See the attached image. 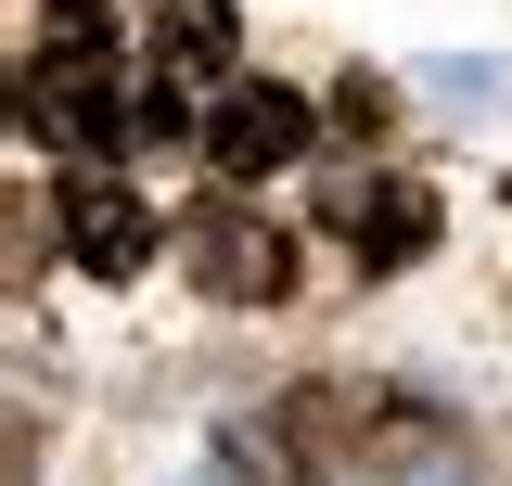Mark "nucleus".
<instances>
[{"mask_svg":"<svg viewBox=\"0 0 512 486\" xmlns=\"http://www.w3.org/2000/svg\"><path fill=\"white\" fill-rule=\"evenodd\" d=\"M308 154V103L295 90H231L218 103V167L231 180H269V167H295Z\"/></svg>","mask_w":512,"mask_h":486,"instance_id":"obj_1","label":"nucleus"},{"mask_svg":"<svg viewBox=\"0 0 512 486\" xmlns=\"http://www.w3.org/2000/svg\"><path fill=\"white\" fill-rule=\"evenodd\" d=\"M64 243H77V269H103V282H128V269L154 256V218H141L128 192H77V218H64Z\"/></svg>","mask_w":512,"mask_h":486,"instance_id":"obj_2","label":"nucleus"},{"mask_svg":"<svg viewBox=\"0 0 512 486\" xmlns=\"http://www.w3.org/2000/svg\"><path fill=\"white\" fill-rule=\"evenodd\" d=\"M410 90H423L436 116H512V64H500V52H423V64H410Z\"/></svg>","mask_w":512,"mask_h":486,"instance_id":"obj_3","label":"nucleus"},{"mask_svg":"<svg viewBox=\"0 0 512 486\" xmlns=\"http://www.w3.org/2000/svg\"><path fill=\"white\" fill-rule=\"evenodd\" d=\"M423 243H436V205H423V192H410V180H384V192H359V256H372V269H410Z\"/></svg>","mask_w":512,"mask_h":486,"instance_id":"obj_4","label":"nucleus"},{"mask_svg":"<svg viewBox=\"0 0 512 486\" xmlns=\"http://www.w3.org/2000/svg\"><path fill=\"white\" fill-rule=\"evenodd\" d=\"M192 269H205L218 295H282V243H256L244 218H218V231L192 243Z\"/></svg>","mask_w":512,"mask_h":486,"instance_id":"obj_5","label":"nucleus"},{"mask_svg":"<svg viewBox=\"0 0 512 486\" xmlns=\"http://www.w3.org/2000/svg\"><path fill=\"white\" fill-rule=\"evenodd\" d=\"M410 486H461V461H423V474H410Z\"/></svg>","mask_w":512,"mask_h":486,"instance_id":"obj_6","label":"nucleus"},{"mask_svg":"<svg viewBox=\"0 0 512 486\" xmlns=\"http://www.w3.org/2000/svg\"><path fill=\"white\" fill-rule=\"evenodd\" d=\"M167 486H218V474H167Z\"/></svg>","mask_w":512,"mask_h":486,"instance_id":"obj_7","label":"nucleus"}]
</instances>
